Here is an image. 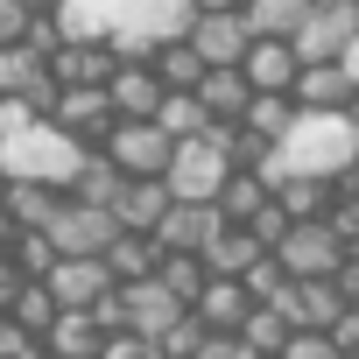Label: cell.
<instances>
[{
    "label": "cell",
    "instance_id": "obj_1",
    "mask_svg": "<svg viewBox=\"0 0 359 359\" xmlns=\"http://www.w3.org/2000/svg\"><path fill=\"white\" fill-rule=\"evenodd\" d=\"M78 162H85V141H71L50 120H29L22 134L0 141V184H50V191H64L78 176Z\"/></svg>",
    "mask_w": 359,
    "mask_h": 359
},
{
    "label": "cell",
    "instance_id": "obj_2",
    "mask_svg": "<svg viewBox=\"0 0 359 359\" xmlns=\"http://www.w3.org/2000/svg\"><path fill=\"white\" fill-rule=\"evenodd\" d=\"M233 134H240V127L212 120L198 141H176V155H169V169H162V184H169L176 205H212V198H219V184L233 176Z\"/></svg>",
    "mask_w": 359,
    "mask_h": 359
},
{
    "label": "cell",
    "instance_id": "obj_3",
    "mask_svg": "<svg viewBox=\"0 0 359 359\" xmlns=\"http://www.w3.org/2000/svg\"><path fill=\"white\" fill-rule=\"evenodd\" d=\"M99 155L127 176V184H134V176H162V169H169L176 141H169L155 120H113V127H106V141H99Z\"/></svg>",
    "mask_w": 359,
    "mask_h": 359
},
{
    "label": "cell",
    "instance_id": "obj_4",
    "mask_svg": "<svg viewBox=\"0 0 359 359\" xmlns=\"http://www.w3.org/2000/svg\"><path fill=\"white\" fill-rule=\"evenodd\" d=\"M275 261H282L289 282H324V275H338L345 247H338V233H331L324 219H296V226L275 240Z\"/></svg>",
    "mask_w": 359,
    "mask_h": 359
},
{
    "label": "cell",
    "instance_id": "obj_5",
    "mask_svg": "<svg viewBox=\"0 0 359 359\" xmlns=\"http://www.w3.org/2000/svg\"><path fill=\"white\" fill-rule=\"evenodd\" d=\"M352 36H359V8L352 0H310V15L289 36V50H296V64H338V50Z\"/></svg>",
    "mask_w": 359,
    "mask_h": 359
},
{
    "label": "cell",
    "instance_id": "obj_6",
    "mask_svg": "<svg viewBox=\"0 0 359 359\" xmlns=\"http://www.w3.org/2000/svg\"><path fill=\"white\" fill-rule=\"evenodd\" d=\"M113 212H99V205H78V198H57V212H50V226H43V240L57 247V254H106L113 247Z\"/></svg>",
    "mask_w": 359,
    "mask_h": 359
},
{
    "label": "cell",
    "instance_id": "obj_7",
    "mask_svg": "<svg viewBox=\"0 0 359 359\" xmlns=\"http://www.w3.org/2000/svg\"><path fill=\"white\" fill-rule=\"evenodd\" d=\"M184 43L198 50V64L205 71H240V57H247V22L233 15V8H219V15H191V29H184Z\"/></svg>",
    "mask_w": 359,
    "mask_h": 359
},
{
    "label": "cell",
    "instance_id": "obj_8",
    "mask_svg": "<svg viewBox=\"0 0 359 359\" xmlns=\"http://www.w3.org/2000/svg\"><path fill=\"white\" fill-rule=\"evenodd\" d=\"M43 120H50V127H64L71 141L99 148V141H106V127H113V106H106V85H71V92H57Z\"/></svg>",
    "mask_w": 359,
    "mask_h": 359
},
{
    "label": "cell",
    "instance_id": "obj_9",
    "mask_svg": "<svg viewBox=\"0 0 359 359\" xmlns=\"http://www.w3.org/2000/svg\"><path fill=\"white\" fill-rule=\"evenodd\" d=\"M43 289H50L57 310H92V303L113 289V275H106L99 254H57V268L43 275Z\"/></svg>",
    "mask_w": 359,
    "mask_h": 359
},
{
    "label": "cell",
    "instance_id": "obj_10",
    "mask_svg": "<svg viewBox=\"0 0 359 359\" xmlns=\"http://www.w3.org/2000/svg\"><path fill=\"white\" fill-rule=\"evenodd\" d=\"M0 99H22L29 113H50V99H57L50 64L36 50H22V43H0Z\"/></svg>",
    "mask_w": 359,
    "mask_h": 359
},
{
    "label": "cell",
    "instance_id": "obj_11",
    "mask_svg": "<svg viewBox=\"0 0 359 359\" xmlns=\"http://www.w3.org/2000/svg\"><path fill=\"white\" fill-rule=\"evenodd\" d=\"M219 233H226L219 205H169V212H162V226H155L148 240H155L162 254H205Z\"/></svg>",
    "mask_w": 359,
    "mask_h": 359
},
{
    "label": "cell",
    "instance_id": "obj_12",
    "mask_svg": "<svg viewBox=\"0 0 359 359\" xmlns=\"http://www.w3.org/2000/svg\"><path fill=\"white\" fill-rule=\"evenodd\" d=\"M268 310H282L296 331H331V324L345 317V296H338V282L324 275V282H289V289H282Z\"/></svg>",
    "mask_w": 359,
    "mask_h": 359
},
{
    "label": "cell",
    "instance_id": "obj_13",
    "mask_svg": "<svg viewBox=\"0 0 359 359\" xmlns=\"http://www.w3.org/2000/svg\"><path fill=\"white\" fill-rule=\"evenodd\" d=\"M120 310H127V331H134V338H148V345H155L176 317H184V303H176L155 275H148V282H120Z\"/></svg>",
    "mask_w": 359,
    "mask_h": 359
},
{
    "label": "cell",
    "instance_id": "obj_14",
    "mask_svg": "<svg viewBox=\"0 0 359 359\" xmlns=\"http://www.w3.org/2000/svg\"><path fill=\"white\" fill-rule=\"evenodd\" d=\"M169 205H176V198H169L162 176H134V184H120V198H113L106 212H113V226H120V233H155Z\"/></svg>",
    "mask_w": 359,
    "mask_h": 359
},
{
    "label": "cell",
    "instance_id": "obj_15",
    "mask_svg": "<svg viewBox=\"0 0 359 359\" xmlns=\"http://www.w3.org/2000/svg\"><path fill=\"white\" fill-rule=\"evenodd\" d=\"M106 106H113V120H155V106H162V78H155L148 64H113V78H106Z\"/></svg>",
    "mask_w": 359,
    "mask_h": 359
},
{
    "label": "cell",
    "instance_id": "obj_16",
    "mask_svg": "<svg viewBox=\"0 0 359 359\" xmlns=\"http://www.w3.org/2000/svg\"><path fill=\"white\" fill-rule=\"evenodd\" d=\"M113 50L106 43H57L50 50V78H57V92H71V85H106L113 78Z\"/></svg>",
    "mask_w": 359,
    "mask_h": 359
},
{
    "label": "cell",
    "instance_id": "obj_17",
    "mask_svg": "<svg viewBox=\"0 0 359 359\" xmlns=\"http://www.w3.org/2000/svg\"><path fill=\"white\" fill-rule=\"evenodd\" d=\"M296 71H303V64H296V50H289V43H275V36H254V43H247V57H240V78H247L254 92H289V85H296Z\"/></svg>",
    "mask_w": 359,
    "mask_h": 359
},
{
    "label": "cell",
    "instance_id": "obj_18",
    "mask_svg": "<svg viewBox=\"0 0 359 359\" xmlns=\"http://www.w3.org/2000/svg\"><path fill=\"white\" fill-rule=\"evenodd\" d=\"M289 99H296V113H338L352 99V78L338 64H303L296 85H289Z\"/></svg>",
    "mask_w": 359,
    "mask_h": 359
},
{
    "label": "cell",
    "instance_id": "obj_19",
    "mask_svg": "<svg viewBox=\"0 0 359 359\" xmlns=\"http://www.w3.org/2000/svg\"><path fill=\"white\" fill-rule=\"evenodd\" d=\"M247 310H254V303H247V289H240V282H226V275H212V282L198 289V303H191V317H198L205 331H240V324H247Z\"/></svg>",
    "mask_w": 359,
    "mask_h": 359
},
{
    "label": "cell",
    "instance_id": "obj_20",
    "mask_svg": "<svg viewBox=\"0 0 359 359\" xmlns=\"http://www.w3.org/2000/svg\"><path fill=\"white\" fill-rule=\"evenodd\" d=\"M99 345H106V331L85 310H57V324L43 331V352L50 359H99Z\"/></svg>",
    "mask_w": 359,
    "mask_h": 359
},
{
    "label": "cell",
    "instance_id": "obj_21",
    "mask_svg": "<svg viewBox=\"0 0 359 359\" xmlns=\"http://www.w3.org/2000/svg\"><path fill=\"white\" fill-rule=\"evenodd\" d=\"M247 99H254V85H247L240 71H205V78H198V106H205V120H226V127H240Z\"/></svg>",
    "mask_w": 359,
    "mask_h": 359
},
{
    "label": "cell",
    "instance_id": "obj_22",
    "mask_svg": "<svg viewBox=\"0 0 359 359\" xmlns=\"http://www.w3.org/2000/svg\"><path fill=\"white\" fill-rule=\"evenodd\" d=\"M99 261H106L113 282H148V275L162 268V247H155L148 233H113V247H106Z\"/></svg>",
    "mask_w": 359,
    "mask_h": 359
},
{
    "label": "cell",
    "instance_id": "obj_23",
    "mask_svg": "<svg viewBox=\"0 0 359 359\" xmlns=\"http://www.w3.org/2000/svg\"><path fill=\"white\" fill-rule=\"evenodd\" d=\"M261 254H268V247H261L254 233H240V226H226V233H219V240H212V247H205L198 261H205V275H226V282H240V275H247V268H254Z\"/></svg>",
    "mask_w": 359,
    "mask_h": 359
},
{
    "label": "cell",
    "instance_id": "obj_24",
    "mask_svg": "<svg viewBox=\"0 0 359 359\" xmlns=\"http://www.w3.org/2000/svg\"><path fill=\"white\" fill-rule=\"evenodd\" d=\"M148 71L162 78V92H198V78H205V64H198V50H191L184 36L155 43V50H148Z\"/></svg>",
    "mask_w": 359,
    "mask_h": 359
},
{
    "label": "cell",
    "instance_id": "obj_25",
    "mask_svg": "<svg viewBox=\"0 0 359 359\" xmlns=\"http://www.w3.org/2000/svg\"><path fill=\"white\" fill-rule=\"evenodd\" d=\"M120 184H127V176H120L99 148H85V162H78V176L64 184V198H78V205H99V212H106V205L120 198Z\"/></svg>",
    "mask_w": 359,
    "mask_h": 359
},
{
    "label": "cell",
    "instance_id": "obj_26",
    "mask_svg": "<svg viewBox=\"0 0 359 359\" xmlns=\"http://www.w3.org/2000/svg\"><path fill=\"white\" fill-rule=\"evenodd\" d=\"M240 127H247L254 141H268V148H275V141L296 127V99H289V92H254V99H247V113H240Z\"/></svg>",
    "mask_w": 359,
    "mask_h": 359
},
{
    "label": "cell",
    "instance_id": "obj_27",
    "mask_svg": "<svg viewBox=\"0 0 359 359\" xmlns=\"http://www.w3.org/2000/svg\"><path fill=\"white\" fill-rule=\"evenodd\" d=\"M303 15H310V0H247V8H240L247 36H275V43H289L303 29Z\"/></svg>",
    "mask_w": 359,
    "mask_h": 359
},
{
    "label": "cell",
    "instance_id": "obj_28",
    "mask_svg": "<svg viewBox=\"0 0 359 359\" xmlns=\"http://www.w3.org/2000/svg\"><path fill=\"white\" fill-rule=\"evenodd\" d=\"M289 331H296V324H289L282 310H268V303H254V310H247V324H240L233 338H240V345H247L254 359H282V345H289Z\"/></svg>",
    "mask_w": 359,
    "mask_h": 359
},
{
    "label": "cell",
    "instance_id": "obj_29",
    "mask_svg": "<svg viewBox=\"0 0 359 359\" xmlns=\"http://www.w3.org/2000/svg\"><path fill=\"white\" fill-rule=\"evenodd\" d=\"M212 205H219V219H226V226H247V219L268 205V184H261L254 169H233L226 184H219V198H212Z\"/></svg>",
    "mask_w": 359,
    "mask_h": 359
},
{
    "label": "cell",
    "instance_id": "obj_30",
    "mask_svg": "<svg viewBox=\"0 0 359 359\" xmlns=\"http://www.w3.org/2000/svg\"><path fill=\"white\" fill-rule=\"evenodd\" d=\"M268 198H275L289 219H324V212H331V184H324V176H282Z\"/></svg>",
    "mask_w": 359,
    "mask_h": 359
},
{
    "label": "cell",
    "instance_id": "obj_31",
    "mask_svg": "<svg viewBox=\"0 0 359 359\" xmlns=\"http://www.w3.org/2000/svg\"><path fill=\"white\" fill-rule=\"evenodd\" d=\"M155 127L169 134V141H198L212 120H205V106H198V92H162V106H155Z\"/></svg>",
    "mask_w": 359,
    "mask_h": 359
},
{
    "label": "cell",
    "instance_id": "obj_32",
    "mask_svg": "<svg viewBox=\"0 0 359 359\" xmlns=\"http://www.w3.org/2000/svg\"><path fill=\"white\" fill-rule=\"evenodd\" d=\"M0 261H8V268H15L22 282H43V275L57 268V247H50L43 233H15L8 247H0Z\"/></svg>",
    "mask_w": 359,
    "mask_h": 359
},
{
    "label": "cell",
    "instance_id": "obj_33",
    "mask_svg": "<svg viewBox=\"0 0 359 359\" xmlns=\"http://www.w3.org/2000/svg\"><path fill=\"white\" fill-rule=\"evenodd\" d=\"M155 282H162V289H169L176 303L191 310V303H198V289H205L212 275H205V261H198V254H162V268H155Z\"/></svg>",
    "mask_w": 359,
    "mask_h": 359
},
{
    "label": "cell",
    "instance_id": "obj_34",
    "mask_svg": "<svg viewBox=\"0 0 359 359\" xmlns=\"http://www.w3.org/2000/svg\"><path fill=\"white\" fill-rule=\"evenodd\" d=\"M8 317L22 324V338H43V331L57 324V303H50V289H43V282H22V296L8 303Z\"/></svg>",
    "mask_w": 359,
    "mask_h": 359
},
{
    "label": "cell",
    "instance_id": "obj_35",
    "mask_svg": "<svg viewBox=\"0 0 359 359\" xmlns=\"http://www.w3.org/2000/svg\"><path fill=\"white\" fill-rule=\"evenodd\" d=\"M240 289H247V303H275V296L289 289V275H282V261H275V254H261V261L240 275Z\"/></svg>",
    "mask_w": 359,
    "mask_h": 359
},
{
    "label": "cell",
    "instance_id": "obj_36",
    "mask_svg": "<svg viewBox=\"0 0 359 359\" xmlns=\"http://www.w3.org/2000/svg\"><path fill=\"white\" fill-rule=\"evenodd\" d=\"M198 345H205V324H198V317L184 310V317H176V324H169V331L155 338V359H191Z\"/></svg>",
    "mask_w": 359,
    "mask_h": 359
},
{
    "label": "cell",
    "instance_id": "obj_37",
    "mask_svg": "<svg viewBox=\"0 0 359 359\" xmlns=\"http://www.w3.org/2000/svg\"><path fill=\"white\" fill-rule=\"evenodd\" d=\"M324 226L338 233V247L352 254L359 247V198H331V212H324Z\"/></svg>",
    "mask_w": 359,
    "mask_h": 359
},
{
    "label": "cell",
    "instance_id": "obj_38",
    "mask_svg": "<svg viewBox=\"0 0 359 359\" xmlns=\"http://www.w3.org/2000/svg\"><path fill=\"white\" fill-rule=\"evenodd\" d=\"M282 359H338V345H331L324 331H289V345H282Z\"/></svg>",
    "mask_w": 359,
    "mask_h": 359
},
{
    "label": "cell",
    "instance_id": "obj_39",
    "mask_svg": "<svg viewBox=\"0 0 359 359\" xmlns=\"http://www.w3.org/2000/svg\"><path fill=\"white\" fill-rule=\"evenodd\" d=\"M324 338L338 345V359H359V303H345V317H338Z\"/></svg>",
    "mask_w": 359,
    "mask_h": 359
},
{
    "label": "cell",
    "instance_id": "obj_40",
    "mask_svg": "<svg viewBox=\"0 0 359 359\" xmlns=\"http://www.w3.org/2000/svg\"><path fill=\"white\" fill-rule=\"evenodd\" d=\"M99 359H155V345H148V338H134V331H113V338L99 345Z\"/></svg>",
    "mask_w": 359,
    "mask_h": 359
},
{
    "label": "cell",
    "instance_id": "obj_41",
    "mask_svg": "<svg viewBox=\"0 0 359 359\" xmlns=\"http://www.w3.org/2000/svg\"><path fill=\"white\" fill-rule=\"evenodd\" d=\"M191 359H254V352H247V345H240L233 331H205V345H198Z\"/></svg>",
    "mask_w": 359,
    "mask_h": 359
},
{
    "label": "cell",
    "instance_id": "obj_42",
    "mask_svg": "<svg viewBox=\"0 0 359 359\" xmlns=\"http://www.w3.org/2000/svg\"><path fill=\"white\" fill-rule=\"evenodd\" d=\"M22 29H29V8L22 0H0V43H22Z\"/></svg>",
    "mask_w": 359,
    "mask_h": 359
},
{
    "label": "cell",
    "instance_id": "obj_43",
    "mask_svg": "<svg viewBox=\"0 0 359 359\" xmlns=\"http://www.w3.org/2000/svg\"><path fill=\"white\" fill-rule=\"evenodd\" d=\"M29 120H43V113H29L22 99H0V141H8V134H22Z\"/></svg>",
    "mask_w": 359,
    "mask_h": 359
},
{
    "label": "cell",
    "instance_id": "obj_44",
    "mask_svg": "<svg viewBox=\"0 0 359 359\" xmlns=\"http://www.w3.org/2000/svg\"><path fill=\"white\" fill-rule=\"evenodd\" d=\"M331 282H338V296H345V303H359V247L338 261V275H331Z\"/></svg>",
    "mask_w": 359,
    "mask_h": 359
},
{
    "label": "cell",
    "instance_id": "obj_45",
    "mask_svg": "<svg viewBox=\"0 0 359 359\" xmlns=\"http://www.w3.org/2000/svg\"><path fill=\"white\" fill-rule=\"evenodd\" d=\"M22 345H29V338H22V324H15V317H8V310H0V359H15V352H22Z\"/></svg>",
    "mask_w": 359,
    "mask_h": 359
},
{
    "label": "cell",
    "instance_id": "obj_46",
    "mask_svg": "<svg viewBox=\"0 0 359 359\" xmlns=\"http://www.w3.org/2000/svg\"><path fill=\"white\" fill-rule=\"evenodd\" d=\"M338 71H345V78H352V92H359V36L338 50Z\"/></svg>",
    "mask_w": 359,
    "mask_h": 359
},
{
    "label": "cell",
    "instance_id": "obj_47",
    "mask_svg": "<svg viewBox=\"0 0 359 359\" xmlns=\"http://www.w3.org/2000/svg\"><path fill=\"white\" fill-rule=\"evenodd\" d=\"M15 296H22V275H15V268H8V261H0V310H8V303H15Z\"/></svg>",
    "mask_w": 359,
    "mask_h": 359
},
{
    "label": "cell",
    "instance_id": "obj_48",
    "mask_svg": "<svg viewBox=\"0 0 359 359\" xmlns=\"http://www.w3.org/2000/svg\"><path fill=\"white\" fill-rule=\"evenodd\" d=\"M219 8H233V15H240L247 0H191V15H219Z\"/></svg>",
    "mask_w": 359,
    "mask_h": 359
},
{
    "label": "cell",
    "instance_id": "obj_49",
    "mask_svg": "<svg viewBox=\"0 0 359 359\" xmlns=\"http://www.w3.org/2000/svg\"><path fill=\"white\" fill-rule=\"evenodd\" d=\"M338 113H345V127H352V134H359V92H352V99H345V106H338Z\"/></svg>",
    "mask_w": 359,
    "mask_h": 359
},
{
    "label": "cell",
    "instance_id": "obj_50",
    "mask_svg": "<svg viewBox=\"0 0 359 359\" xmlns=\"http://www.w3.org/2000/svg\"><path fill=\"white\" fill-rule=\"evenodd\" d=\"M22 8H29V15H57V8H64V0H22Z\"/></svg>",
    "mask_w": 359,
    "mask_h": 359
},
{
    "label": "cell",
    "instance_id": "obj_51",
    "mask_svg": "<svg viewBox=\"0 0 359 359\" xmlns=\"http://www.w3.org/2000/svg\"><path fill=\"white\" fill-rule=\"evenodd\" d=\"M15 359H50V352H43V338H29V345H22Z\"/></svg>",
    "mask_w": 359,
    "mask_h": 359
}]
</instances>
